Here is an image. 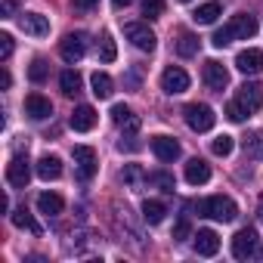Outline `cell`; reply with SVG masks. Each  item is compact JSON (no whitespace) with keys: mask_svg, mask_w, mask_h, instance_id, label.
Returning <instances> with one entry per match:
<instances>
[{"mask_svg":"<svg viewBox=\"0 0 263 263\" xmlns=\"http://www.w3.org/2000/svg\"><path fill=\"white\" fill-rule=\"evenodd\" d=\"M149 180H152V183H158V186H161V192H167V195L174 192V177H171V174H152Z\"/></svg>","mask_w":263,"mask_h":263,"instance_id":"obj_35","label":"cell"},{"mask_svg":"<svg viewBox=\"0 0 263 263\" xmlns=\"http://www.w3.org/2000/svg\"><path fill=\"white\" fill-rule=\"evenodd\" d=\"M28 180H31V164H28V158L16 155V158L7 164V183L16 186V189H25Z\"/></svg>","mask_w":263,"mask_h":263,"instance_id":"obj_8","label":"cell"},{"mask_svg":"<svg viewBox=\"0 0 263 263\" xmlns=\"http://www.w3.org/2000/svg\"><path fill=\"white\" fill-rule=\"evenodd\" d=\"M254 251H257V232L254 229H238L232 235V257L248 260V257H254Z\"/></svg>","mask_w":263,"mask_h":263,"instance_id":"obj_9","label":"cell"},{"mask_svg":"<svg viewBox=\"0 0 263 263\" xmlns=\"http://www.w3.org/2000/svg\"><path fill=\"white\" fill-rule=\"evenodd\" d=\"M152 152H155L161 161H177V158H180V143H177L174 137L158 134V137H152Z\"/></svg>","mask_w":263,"mask_h":263,"instance_id":"obj_15","label":"cell"},{"mask_svg":"<svg viewBox=\"0 0 263 263\" xmlns=\"http://www.w3.org/2000/svg\"><path fill=\"white\" fill-rule=\"evenodd\" d=\"M143 16L146 19H161L164 16V0H143Z\"/></svg>","mask_w":263,"mask_h":263,"instance_id":"obj_32","label":"cell"},{"mask_svg":"<svg viewBox=\"0 0 263 263\" xmlns=\"http://www.w3.org/2000/svg\"><path fill=\"white\" fill-rule=\"evenodd\" d=\"M186 124L195 130V134H208V130L217 124V115H214V108L211 105H204V102H192V105H186Z\"/></svg>","mask_w":263,"mask_h":263,"instance_id":"obj_2","label":"cell"},{"mask_svg":"<svg viewBox=\"0 0 263 263\" xmlns=\"http://www.w3.org/2000/svg\"><path fill=\"white\" fill-rule=\"evenodd\" d=\"M143 180H149V177L143 174V167H140V164H127V167H124V183H130L134 189H140V186H143Z\"/></svg>","mask_w":263,"mask_h":263,"instance_id":"obj_28","label":"cell"},{"mask_svg":"<svg viewBox=\"0 0 263 263\" xmlns=\"http://www.w3.org/2000/svg\"><path fill=\"white\" fill-rule=\"evenodd\" d=\"M96 127V108L93 105H78L74 115H71V130H78V134H87V130Z\"/></svg>","mask_w":263,"mask_h":263,"instance_id":"obj_16","label":"cell"},{"mask_svg":"<svg viewBox=\"0 0 263 263\" xmlns=\"http://www.w3.org/2000/svg\"><path fill=\"white\" fill-rule=\"evenodd\" d=\"M25 115L34 118V121H44V118L53 115V102L47 96H41V93H28L25 96Z\"/></svg>","mask_w":263,"mask_h":263,"instance_id":"obj_14","label":"cell"},{"mask_svg":"<svg viewBox=\"0 0 263 263\" xmlns=\"http://www.w3.org/2000/svg\"><path fill=\"white\" fill-rule=\"evenodd\" d=\"M47 74H50V65H47L44 59H34V62H31V68H28V78H31L34 84H44V81H47Z\"/></svg>","mask_w":263,"mask_h":263,"instance_id":"obj_31","label":"cell"},{"mask_svg":"<svg viewBox=\"0 0 263 263\" xmlns=\"http://www.w3.org/2000/svg\"><path fill=\"white\" fill-rule=\"evenodd\" d=\"M34 171H37V177H41V180H47V183H50V180H59V177H62V161H59L56 155H44V158L37 161V167H34Z\"/></svg>","mask_w":263,"mask_h":263,"instance_id":"obj_20","label":"cell"},{"mask_svg":"<svg viewBox=\"0 0 263 263\" xmlns=\"http://www.w3.org/2000/svg\"><path fill=\"white\" fill-rule=\"evenodd\" d=\"M183 4H189V0H183Z\"/></svg>","mask_w":263,"mask_h":263,"instance_id":"obj_43","label":"cell"},{"mask_svg":"<svg viewBox=\"0 0 263 263\" xmlns=\"http://www.w3.org/2000/svg\"><path fill=\"white\" fill-rule=\"evenodd\" d=\"M208 180H211V164L201 161V158H192L186 164V183L189 186H204Z\"/></svg>","mask_w":263,"mask_h":263,"instance_id":"obj_17","label":"cell"},{"mask_svg":"<svg viewBox=\"0 0 263 263\" xmlns=\"http://www.w3.org/2000/svg\"><path fill=\"white\" fill-rule=\"evenodd\" d=\"M235 102H238L248 115H251V111H257V108L263 105V87H260V84H254V81H251V84H241V87L235 90Z\"/></svg>","mask_w":263,"mask_h":263,"instance_id":"obj_6","label":"cell"},{"mask_svg":"<svg viewBox=\"0 0 263 263\" xmlns=\"http://www.w3.org/2000/svg\"><path fill=\"white\" fill-rule=\"evenodd\" d=\"M260 254H263V251H260Z\"/></svg>","mask_w":263,"mask_h":263,"instance_id":"obj_44","label":"cell"},{"mask_svg":"<svg viewBox=\"0 0 263 263\" xmlns=\"http://www.w3.org/2000/svg\"><path fill=\"white\" fill-rule=\"evenodd\" d=\"M220 16H223V10H220V4H217V0H211V4H201V7L192 13V19H195L198 25H214Z\"/></svg>","mask_w":263,"mask_h":263,"instance_id":"obj_22","label":"cell"},{"mask_svg":"<svg viewBox=\"0 0 263 263\" xmlns=\"http://www.w3.org/2000/svg\"><path fill=\"white\" fill-rule=\"evenodd\" d=\"M164 214H167L164 201H158V198H146V201H143V220H146L149 226H158V223L164 220Z\"/></svg>","mask_w":263,"mask_h":263,"instance_id":"obj_21","label":"cell"},{"mask_svg":"<svg viewBox=\"0 0 263 263\" xmlns=\"http://www.w3.org/2000/svg\"><path fill=\"white\" fill-rule=\"evenodd\" d=\"M195 208H198V214H201V217H211V220H217V223H232V220L238 217L235 201H232V198H226V195H211V198L198 201Z\"/></svg>","mask_w":263,"mask_h":263,"instance_id":"obj_1","label":"cell"},{"mask_svg":"<svg viewBox=\"0 0 263 263\" xmlns=\"http://www.w3.org/2000/svg\"><path fill=\"white\" fill-rule=\"evenodd\" d=\"M211 44H214L217 50L229 47V44H232V34H229V28H226V25H223V28H217V31H214V37H211Z\"/></svg>","mask_w":263,"mask_h":263,"instance_id":"obj_33","label":"cell"},{"mask_svg":"<svg viewBox=\"0 0 263 263\" xmlns=\"http://www.w3.org/2000/svg\"><path fill=\"white\" fill-rule=\"evenodd\" d=\"M10 84H13V78H10V71L4 68V74H0V87H4V90H10Z\"/></svg>","mask_w":263,"mask_h":263,"instance_id":"obj_40","label":"cell"},{"mask_svg":"<svg viewBox=\"0 0 263 263\" xmlns=\"http://www.w3.org/2000/svg\"><path fill=\"white\" fill-rule=\"evenodd\" d=\"M177 53L183 56V59H189V56H195L198 53V37L195 34H180V41H177Z\"/></svg>","mask_w":263,"mask_h":263,"instance_id":"obj_27","label":"cell"},{"mask_svg":"<svg viewBox=\"0 0 263 263\" xmlns=\"http://www.w3.org/2000/svg\"><path fill=\"white\" fill-rule=\"evenodd\" d=\"M19 25H22V31L31 34V37H47V34H50V19L41 16V13H22Z\"/></svg>","mask_w":263,"mask_h":263,"instance_id":"obj_13","label":"cell"},{"mask_svg":"<svg viewBox=\"0 0 263 263\" xmlns=\"http://www.w3.org/2000/svg\"><path fill=\"white\" fill-rule=\"evenodd\" d=\"M226 28H229V34H232V41H235V37H238V41H248V37L257 34V19L248 16V13H238V16L229 19Z\"/></svg>","mask_w":263,"mask_h":263,"instance_id":"obj_11","label":"cell"},{"mask_svg":"<svg viewBox=\"0 0 263 263\" xmlns=\"http://www.w3.org/2000/svg\"><path fill=\"white\" fill-rule=\"evenodd\" d=\"M96 4H99V0H71V7H74V10H93Z\"/></svg>","mask_w":263,"mask_h":263,"instance_id":"obj_39","label":"cell"},{"mask_svg":"<svg viewBox=\"0 0 263 263\" xmlns=\"http://www.w3.org/2000/svg\"><path fill=\"white\" fill-rule=\"evenodd\" d=\"M161 90H164L167 96H180V93H186V90H189V74H186L180 65L164 68V74H161Z\"/></svg>","mask_w":263,"mask_h":263,"instance_id":"obj_5","label":"cell"},{"mask_svg":"<svg viewBox=\"0 0 263 263\" xmlns=\"http://www.w3.org/2000/svg\"><path fill=\"white\" fill-rule=\"evenodd\" d=\"M90 87H93V96H96V99H108L111 90H115V84H111V78H108L105 71H93Z\"/></svg>","mask_w":263,"mask_h":263,"instance_id":"obj_24","label":"cell"},{"mask_svg":"<svg viewBox=\"0 0 263 263\" xmlns=\"http://www.w3.org/2000/svg\"><path fill=\"white\" fill-rule=\"evenodd\" d=\"M241 146H245V155H248V158L263 161V130H251Z\"/></svg>","mask_w":263,"mask_h":263,"instance_id":"obj_23","label":"cell"},{"mask_svg":"<svg viewBox=\"0 0 263 263\" xmlns=\"http://www.w3.org/2000/svg\"><path fill=\"white\" fill-rule=\"evenodd\" d=\"M232 149H235V140H232V137H226V134H223V137H217V140L211 143V152H214V155H220V158L232 155Z\"/></svg>","mask_w":263,"mask_h":263,"instance_id":"obj_29","label":"cell"},{"mask_svg":"<svg viewBox=\"0 0 263 263\" xmlns=\"http://www.w3.org/2000/svg\"><path fill=\"white\" fill-rule=\"evenodd\" d=\"M71 155H74V164H78V177L81 180H93L96 177V152L90 146H74Z\"/></svg>","mask_w":263,"mask_h":263,"instance_id":"obj_7","label":"cell"},{"mask_svg":"<svg viewBox=\"0 0 263 263\" xmlns=\"http://www.w3.org/2000/svg\"><path fill=\"white\" fill-rule=\"evenodd\" d=\"M10 220H13V226H19V229H28V232H34V235H41L44 229H41V223L25 211V208H16L13 214H10Z\"/></svg>","mask_w":263,"mask_h":263,"instance_id":"obj_25","label":"cell"},{"mask_svg":"<svg viewBox=\"0 0 263 263\" xmlns=\"http://www.w3.org/2000/svg\"><path fill=\"white\" fill-rule=\"evenodd\" d=\"M16 13V0H4V7H0V16H4V19H10Z\"/></svg>","mask_w":263,"mask_h":263,"instance_id":"obj_38","label":"cell"},{"mask_svg":"<svg viewBox=\"0 0 263 263\" xmlns=\"http://www.w3.org/2000/svg\"><path fill=\"white\" fill-rule=\"evenodd\" d=\"M37 211L47 214V217H59V214L65 211V201H62V195H56V192H41V195H37Z\"/></svg>","mask_w":263,"mask_h":263,"instance_id":"obj_19","label":"cell"},{"mask_svg":"<svg viewBox=\"0 0 263 263\" xmlns=\"http://www.w3.org/2000/svg\"><path fill=\"white\" fill-rule=\"evenodd\" d=\"M195 251H198L201 257H214V254L220 251V235H217L214 229H198V235H195Z\"/></svg>","mask_w":263,"mask_h":263,"instance_id":"obj_18","label":"cell"},{"mask_svg":"<svg viewBox=\"0 0 263 263\" xmlns=\"http://www.w3.org/2000/svg\"><path fill=\"white\" fill-rule=\"evenodd\" d=\"M201 74H204V84H208L211 90H223V87L229 84V71H226V65L217 62V59H208L204 68H201Z\"/></svg>","mask_w":263,"mask_h":263,"instance_id":"obj_12","label":"cell"},{"mask_svg":"<svg viewBox=\"0 0 263 263\" xmlns=\"http://www.w3.org/2000/svg\"><path fill=\"white\" fill-rule=\"evenodd\" d=\"M189 232H192L189 220H186V217H183V220H177V226H174V241H186V238H189Z\"/></svg>","mask_w":263,"mask_h":263,"instance_id":"obj_36","label":"cell"},{"mask_svg":"<svg viewBox=\"0 0 263 263\" xmlns=\"http://www.w3.org/2000/svg\"><path fill=\"white\" fill-rule=\"evenodd\" d=\"M99 59H102V62H115V59H118V50H115L111 34H102V41H99Z\"/></svg>","mask_w":263,"mask_h":263,"instance_id":"obj_30","label":"cell"},{"mask_svg":"<svg viewBox=\"0 0 263 263\" xmlns=\"http://www.w3.org/2000/svg\"><path fill=\"white\" fill-rule=\"evenodd\" d=\"M130 4H134V0H111V7H118V10L121 7H130Z\"/></svg>","mask_w":263,"mask_h":263,"instance_id":"obj_41","label":"cell"},{"mask_svg":"<svg viewBox=\"0 0 263 263\" xmlns=\"http://www.w3.org/2000/svg\"><path fill=\"white\" fill-rule=\"evenodd\" d=\"M124 34H127L130 44H134L137 50H143V53H152L155 44H158L155 31H152L149 25H143V22H130V25H124Z\"/></svg>","mask_w":263,"mask_h":263,"instance_id":"obj_3","label":"cell"},{"mask_svg":"<svg viewBox=\"0 0 263 263\" xmlns=\"http://www.w3.org/2000/svg\"><path fill=\"white\" fill-rule=\"evenodd\" d=\"M226 118H229V121H235V124H238V121H245V118H248V111H245V108H241V105H238V102H235V99H232V102H229V105H226Z\"/></svg>","mask_w":263,"mask_h":263,"instance_id":"obj_34","label":"cell"},{"mask_svg":"<svg viewBox=\"0 0 263 263\" xmlns=\"http://www.w3.org/2000/svg\"><path fill=\"white\" fill-rule=\"evenodd\" d=\"M235 68H238L241 74H260V71H263V50H257V47L241 50V53L235 56Z\"/></svg>","mask_w":263,"mask_h":263,"instance_id":"obj_10","label":"cell"},{"mask_svg":"<svg viewBox=\"0 0 263 263\" xmlns=\"http://www.w3.org/2000/svg\"><path fill=\"white\" fill-rule=\"evenodd\" d=\"M10 56H13V34H7V31H4V34H0V59L7 62Z\"/></svg>","mask_w":263,"mask_h":263,"instance_id":"obj_37","label":"cell"},{"mask_svg":"<svg viewBox=\"0 0 263 263\" xmlns=\"http://www.w3.org/2000/svg\"><path fill=\"white\" fill-rule=\"evenodd\" d=\"M81 74L74 71V68H65L62 74H59V87H62V93L65 96H74V93H81Z\"/></svg>","mask_w":263,"mask_h":263,"instance_id":"obj_26","label":"cell"},{"mask_svg":"<svg viewBox=\"0 0 263 263\" xmlns=\"http://www.w3.org/2000/svg\"><path fill=\"white\" fill-rule=\"evenodd\" d=\"M84 53H87V34L78 31V34H65V37H62V44H59V56H62L68 65L81 62Z\"/></svg>","mask_w":263,"mask_h":263,"instance_id":"obj_4","label":"cell"},{"mask_svg":"<svg viewBox=\"0 0 263 263\" xmlns=\"http://www.w3.org/2000/svg\"><path fill=\"white\" fill-rule=\"evenodd\" d=\"M260 220H263V204H260Z\"/></svg>","mask_w":263,"mask_h":263,"instance_id":"obj_42","label":"cell"}]
</instances>
